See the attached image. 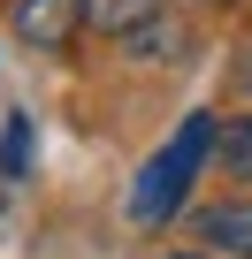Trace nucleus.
<instances>
[{"label": "nucleus", "instance_id": "2", "mask_svg": "<svg viewBox=\"0 0 252 259\" xmlns=\"http://www.w3.org/2000/svg\"><path fill=\"white\" fill-rule=\"evenodd\" d=\"M8 23L23 46H69V31L84 23V0H8Z\"/></svg>", "mask_w": 252, "mask_h": 259}, {"label": "nucleus", "instance_id": "5", "mask_svg": "<svg viewBox=\"0 0 252 259\" xmlns=\"http://www.w3.org/2000/svg\"><path fill=\"white\" fill-rule=\"evenodd\" d=\"M214 160L237 176V183H252V114H237V122H222V138H214Z\"/></svg>", "mask_w": 252, "mask_h": 259}, {"label": "nucleus", "instance_id": "7", "mask_svg": "<svg viewBox=\"0 0 252 259\" xmlns=\"http://www.w3.org/2000/svg\"><path fill=\"white\" fill-rule=\"evenodd\" d=\"M0 176H31V114H8V130H0Z\"/></svg>", "mask_w": 252, "mask_h": 259}, {"label": "nucleus", "instance_id": "3", "mask_svg": "<svg viewBox=\"0 0 252 259\" xmlns=\"http://www.w3.org/2000/svg\"><path fill=\"white\" fill-rule=\"evenodd\" d=\"M191 229H199V244H222V259H252V198H222Z\"/></svg>", "mask_w": 252, "mask_h": 259}, {"label": "nucleus", "instance_id": "6", "mask_svg": "<svg viewBox=\"0 0 252 259\" xmlns=\"http://www.w3.org/2000/svg\"><path fill=\"white\" fill-rule=\"evenodd\" d=\"M122 46H130L138 61H168V54H184V23H168V16H153L146 31H130Z\"/></svg>", "mask_w": 252, "mask_h": 259}, {"label": "nucleus", "instance_id": "4", "mask_svg": "<svg viewBox=\"0 0 252 259\" xmlns=\"http://www.w3.org/2000/svg\"><path fill=\"white\" fill-rule=\"evenodd\" d=\"M161 16V0H84V23L99 31V38H130V31H146Z\"/></svg>", "mask_w": 252, "mask_h": 259}, {"label": "nucleus", "instance_id": "1", "mask_svg": "<svg viewBox=\"0 0 252 259\" xmlns=\"http://www.w3.org/2000/svg\"><path fill=\"white\" fill-rule=\"evenodd\" d=\"M214 138H222V122H214V114L176 122V138H168V145L146 160V176H138V191H130V221H138V229H161V221L184 206V191H191V176L206 168Z\"/></svg>", "mask_w": 252, "mask_h": 259}, {"label": "nucleus", "instance_id": "8", "mask_svg": "<svg viewBox=\"0 0 252 259\" xmlns=\"http://www.w3.org/2000/svg\"><path fill=\"white\" fill-rule=\"evenodd\" d=\"M168 259H214V251H168Z\"/></svg>", "mask_w": 252, "mask_h": 259}]
</instances>
